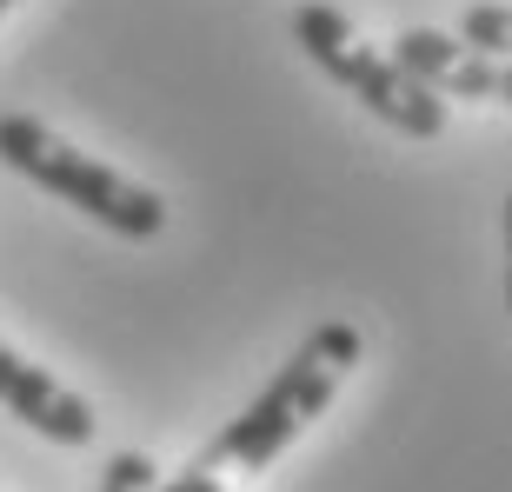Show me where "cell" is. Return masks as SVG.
I'll return each instance as SVG.
<instances>
[{"mask_svg": "<svg viewBox=\"0 0 512 492\" xmlns=\"http://www.w3.org/2000/svg\"><path fill=\"white\" fill-rule=\"evenodd\" d=\"M100 492H153V459L147 453H114L107 473H100Z\"/></svg>", "mask_w": 512, "mask_h": 492, "instance_id": "7", "label": "cell"}, {"mask_svg": "<svg viewBox=\"0 0 512 492\" xmlns=\"http://www.w3.org/2000/svg\"><path fill=\"white\" fill-rule=\"evenodd\" d=\"M393 67L413 74L439 100H493V80H499V60L473 54L466 40L439 34V27H406L393 40Z\"/></svg>", "mask_w": 512, "mask_h": 492, "instance_id": "5", "label": "cell"}, {"mask_svg": "<svg viewBox=\"0 0 512 492\" xmlns=\"http://www.w3.org/2000/svg\"><path fill=\"white\" fill-rule=\"evenodd\" d=\"M0 160L14 173H27L34 187L60 193L67 207H80L87 220H100V227L120 233V240H153V233L167 227V200L153 187H140V180H127V173H114V167H100L94 153L67 147V140L34 114H0Z\"/></svg>", "mask_w": 512, "mask_h": 492, "instance_id": "2", "label": "cell"}, {"mask_svg": "<svg viewBox=\"0 0 512 492\" xmlns=\"http://www.w3.org/2000/svg\"><path fill=\"white\" fill-rule=\"evenodd\" d=\"M493 100H506V107H512V60H499V80H493Z\"/></svg>", "mask_w": 512, "mask_h": 492, "instance_id": "10", "label": "cell"}, {"mask_svg": "<svg viewBox=\"0 0 512 492\" xmlns=\"http://www.w3.org/2000/svg\"><path fill=\"white\" fill-rule=\"evenodd\" d=\"M506 313H512V193H506Z\"/></svg>", "mask_w": 512, "mask_h": 492, "instance_id": "9", "label": "cell"}, {"mask_svg": "<svg viewBox=\"0 0 512 492\" xmlns=\"http://www.w3.org/2000/svg\"><path fill=\"white\" fill-rule=\"evenodd\" d=\"M7 7H14V0H0V14H7Z\"/></svg>", "mask_w": 512, "mask_h": 492, "instance_id": "11", "label": "cell"}, {"mask_svg": "<svg viewBox=\"0 0 512 492\" xmlns=\"http://www.w3.org/2000/svg\"><path fill=\"white\" fill-rule=\"evenodd\" d=\"M160 492H227V486H220V473H207V466H187V473H173Z\"/></svg>", "mask_w": 512, "mask_h": 492, "instance_id": "8", "label": "cell"}, {"mask_svg": "<svg viewBox=\"0 0 512 492\" xmlns=\"http://www.w3.org/2000/svg\"><path fill=\"white\" fill-rule=\"evenodd\" d=\"M0 406L14 419H27L34 433H47L54 446H87L94 439V406L80 393H67L47 366L20 360L7 340H0Z\"/></svg>", "mask_w": 512, "mask_h": 492, "instance_id": "4", "label": "cell"}, {"mask_svg": "<svg viewBox=\"0 0 512 492\" xmlns=\"http://www.w3.org/2000/svg\"><path fill=\"white\" fill-rule=\"evenodd\" d=\"M293 40H300V54L313 60L326 80H340L346 94L360 100L373 120H386L393 133H406V140H439V133H446V100L426 94L413 74H399L393 54L366 47L340 7L306 0L300 14H293Z\"/></svg>", "mask_w": 512, "mask_h": 492, "instance_id": "3", "label": "cell"}, {"mask_svg": "<svg viewBox=\"0 0 512 492\" xmlns=\"http://www.w3.org/2000/svg\"><path fill=\"white\" fill-rule=\"evenodd\" d=\"M360 353H366V340L346 320L313 326V333L293 346V360L266 379V393L253 399L240 419H227L193 466H207V473H227V466H240V473H266V466H273V459H280L286 446H293V439L333 406V393H340L346 373L360 366Z\"/></svg>", "mask_w": 512, "mask_h": 492, "instance_id": "1", "label": "cell"}, {"mask_svg": "<svg viewBox=\"0 0 512 492\" xmlns=\"http://www.w3.org/2000/svg\"><path fill=\"white\" fill-rule=\"evenodd\" d=\"M453 40H466L473 54H486V60H499L506 54L512 60V7H466V20H459V34Z\"/></svg>", "mask_w": 512, "mask_h": 492, "instance_id": "6", "label": "cell"}]
</instances>
